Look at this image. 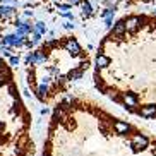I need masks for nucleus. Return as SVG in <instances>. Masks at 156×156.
I'll use <instances>...</instances> for the list:
<instances>
[{
  "label": "nucleus",
  "mask_w": 156,
  "mask_h": 156,
  "mask_svg": "<svg viewBox=\"0 0 156 156\" xmlns=\"http://www.w3.org/2000/svg\"><path fill=\"white\" fill-rule=\"evenodd\" d=\"M41 156H156V134L86 96H67L51 112Z\"/></svg>",
  "instance_id": "obj_2"
},
{
  "label": "nucleus",
  "mask_w": 156,
  "mask_h": 156,
  "mask_svg": "<svg viewBox=\"0 0 156 156\" xmlns=\"http://www.w3.org/2000/svg\"><path fill=\"white\" fill-rule=\"evenodd\" d=\"M31 120L14 72L0 57V156H36Z\"/></svg>",
  "instance_id": "obj_4"
},
{
  "label": "nucleus",
  "mask_w": 156,
  "mask_h": 156,
  "mask_svg": "<svg viewBox=\"0 0 156 156\" xmlns=\"http://www.w3.org/2000/svg\"><path fill=\"white\" fill-rule=\"evenodd\" d=\"M87 67L89 57L74 36L51 40L26 57L28 86L38 101L53 103Z\"/></svg>",
  "instance_id": "obj_3"
},
{
  "label": "nucleus",
  "mask_w": 156,
  "mask_h": 156,
  "mask_svg": "<svg viewBox=\"0 0 156 156\" xmlns=\"http://www.w3.org/2000/svg\"><path fill=\"white\" fill-rule=\"evenodd\" d=\"M93 79L129 113L156 120V17L120 19L98 46Z\"/></svg>",
  "instance_id": "obj_1"
}]
</instances>
